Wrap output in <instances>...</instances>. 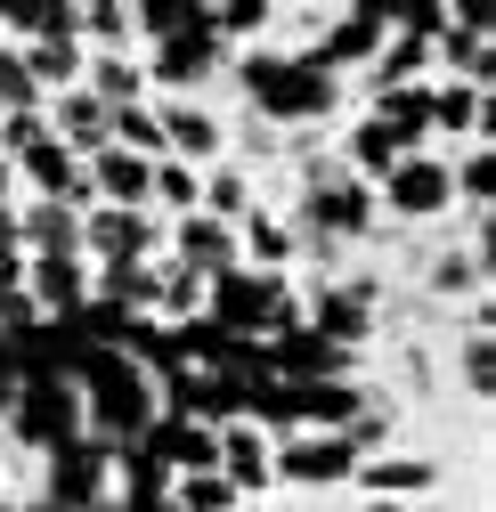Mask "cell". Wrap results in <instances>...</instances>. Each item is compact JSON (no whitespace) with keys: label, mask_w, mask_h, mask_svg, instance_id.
I'll return each instance as SVG.
<instances>
[{"label":"cell","mask_w":496,"mask_h":512,"mask_svg":"<svg viewBox=\"0 0 496 512\" xmlns=\"http://www.w3.org/2000/svg\"><path fill=\"white\" fill-rule=\"evenodd\" d=\"M456 374H464V391H472V399H488V391H496V334H464Z\"/></svg>","instance_id":"f546056e"},{"label":"cell","mask_w":496,"mask_h":512,"mask_svg":"<svg viewBox=\"0 0 496 512\" xmlns=\"http://www.w3.org/2000/svg\"><path fill=\"white\" fill-rule=\"evenodd\" d=\"M431 139H464L480 147L488 139V82H431Z\"/></svg>","instance_id":"2e32d148"},{"label":"cell","mask_w":496,"mask_h":512,"mask_svg":"<svg viewBox=\"0 0 496 512\" xmlns=\"http://www.w3.org/2000/svg\"><path fill=\"white\" fill-rule=\"evenodd\" d=\"M228 74H236L244 114H261L269 131H285V139H309L318 122H334V114L350 106L342 74H326L318 57H309V49H293V41H261V49L228 57Z\"/></svg>","instance_id":"6da1fadb"},{"label":"cell","mask_w":496,"mask_h":512,"mask_svg":"<svg viewBox=\"0 0 496 512\" xmlns=\"http://www.w3.org/2000/svg\"><path fill=\"white\" fill-rule=\"evenodd\" d=\"M0 512H9V496H0Z\"/></svg>","instance_id":"e575fe53"},{"label":"cell","mask_w":496,"mask_h":512,"mask_svg":"<svg viewBox=\"0 0 496 512\" xmlns=\"http://www.w3.org/2000/svg\"><path fill=\"white\" fill-rule=\"evenodd\" d=\"M155 122H163V155L171 163L212 171L228 155V122L212 114V98H155Z\"/></svg>","instance_id":"30bf717a"},{"label":"cell","mask_w":496,"mask_h":512,"mask_svg":"<svg viewBox=\"0 0 496 512\" xmlns=\"http://www.w3.org/2000/svg\"><path fill=\"white\" fill-rule=\"evenodd\" d=\"M41 114H49V139H57V147H74L82 163H90L98 147H114V114H106V106H98L82 82H74V90H57Z\"/></svg>","instance_id":"4fadbf2b"},{"label":"cell","mask_w":496,"mask_h":512,"mask_svg":"<svg viewBox=\"0 0 496 512\" xmlns=\"http://www.w3.org/2000/svg\"><path fill=\"white\" fill-rule=\"evenodd\" d=\"M90 512H114V496H106V504H90Z\"/></svg>","instance_id":"836d02e7"},{"label":"cell","mask_w":496,"mask_h":512,"mask_svg":"<svg viewBox=\"0 0 496 512\" xmlns=\"http://www.w3.org/2000/svg\"><path fill=\"white\" fill-rule=\"evenodd\" d=\"M358 472V447L342 431H293L285 447H269V480L285 488H350Z\"/></svg>","instance_id":"ba28073f"},{"label":"cell","mask_w":496,"mask_h":512,"mask_svg":"<svg viewBox=\"0 0 496 512\" xmlns=\"http://www.w3.org/2000/svg\"><path fill=\"white\" fill-rule=\"evenodd\" d=\"M269 374L277 382H358V350L293 326V334H269Z\"/></svg>","instance_id":"8fae6325"},{"label":"cell","mask_w":496,"mask_h":512,"mask_svg":"<svg viewBox=\"0 0 496 512\" xmlns=\"http://www.w3.org/2000/svg\"><path fill=\"white\" fill-rule=\"evenodd\" d=\"M82 439V391L74 374H25L9 391V447L17 456H57Z\"/></svg>","instance_id":"277c9868"},{"label":"cell","mask_w":496,"mask_h":512,"mask_svg":"<svg viewBox=\"0 0 496 512\" xmlns=\"http://www.w3.org/2000/svg\"><path fill=\"white\" fill-rule=\"evenodd\" d=\"M375 212L383 220H407V228H431V220H448L456 212V179H448V155H407L383 187H375Z\"/></svg>","instance_id":"5b68a950"},{"label":"cell","mask_w":496,"mask_h":512,"mask_svg":"<svg viewBox=\"0 0 496 512\" xmlns=\"http://www.w3.org/2000/svg\"><path fill=\"white\" fill-rule=\"evenodd\" d=\"M49 98L33 90V74H25V57L9 49V41H0V114H41Z\"/></svg>","instance_id":"f1b7e54d"},{"label":"cell","mask_w":496,"mask_h":512,"mask_svg":"<svg viewBox=\"0 0 496 512\" xmlns=\"http://www.w3.org/2000/svg\"><path fill=\"white\" fill-rule=\"evenodd\" d=\"M366 114H375L383 131H399V147H407V155H423V147H431V82L375 90V98H366Z\"/></svg>","instance_id":"ffe728a7"},{"label":"cell","mask_w":496,"mask_h":512,"mask_svg":"<svg viewBox=\"0 0 496 512\" xmlns=\"http://www.w3.org/2000/svg\"><path fill=\"white\" fill-rule=\"evenodd\" d=\"M0 212H17V171L0 163Z\"/></svg>","instance_id":"4dcf8cb0"},{"label":"cell","mask_w":496,"mask_h":512,"mask_svg":"<svg viewBox=\"0 0 496 512\" xmlns=\"http://www.w3.org/2000/svg\"><path fill=\"white\" fill-rule=\"evenodd\" d=\"M196 204H204V171L163 155V163H155V196H147V212H155V220H188Z\"/></svg>","instance_id":"484cf974"},{"label":"cell","mask_w":496,"mask_h":512,"mask_svg":"<svg viewBox=\"0 0 496 512\" xmlns=\"http://www.w3.org/2000/svg\"><path fill=\"white\" fill-rule=\"evenodd\" d=\"M383 33H391V9H375V0H350V9H326V33L309 41V57H318L326 74H366L375 66V49H383Z\"/></svg>","instance_id":"9c48e42d"},{"label":"cell","mask_w":496,"mask_h":512,"mask_svg":"<svg viewBox=\"0 0 496 512\" xmlns=\"http://www.w3.org/2000/svg\"><path fill=\"white\" fill-rule=\"evenodd\" d=\"M236 261L244 269H269V277H293V220L269 212V204H253L236 220Z\"/></svg>","instance_id":"d6986e66"},{"label":"cell","mask_w":496,"mask_h":512,"mask_svg":"<svg viewBox=\"0 0 496 512\" xmlns=\"http://www.w3.org/2000/svg\"><path fill=\"white\" fill-rule=\"evenodd\" d=\"M74 391H82V431H90L98 447H131V439H147V423L163 415L155 382L122 358V350H90V358L74 366Z\"/></svg>","instance_id":"7a4b0ae2"},{"label":"cell","mask_w":496,"mask_h":512,"mask_svg":"<svg viewBox=\"0 0 496 512\" xmlns=\"http://www.w3.org/2000/svg\"><path fill=\"white\" fill-rule=\"evenodd\" d=\"M25 301L41 317H74L90 301V261H25Z\"/></svg>","instance_id":"44dd1931"},{"label":"cell","mask_w":496,"mask_h":512,"mask_svg":"<svg viewBox=\"0 0 496 512\" xmlns=\"http://www.w3.org/2000/svg\"><path fill=\"white\" fill-rule=\"evenodd\" d=\"M244 512H285V504H244Z\"/></svg>","instance_id":"d6a6232c"},{"label":"cell","mask_w":496,"mask_h":512,"mask_svg":"<svg viewBox=\"0 0 496 512\" xmlns=\"http://www.w3.org/2000/svg\"><path fill=\"white\" fill-rule=\"evenodd\" d=\"M488 33H496L488 9H448V17H440V41H431V57H448V66H456L448 82H488V57H496Z\"/></svg>","instance_id":"5bb4252c"},{"label":"cell","mask_w":496,"mask_h":512,"mask_svg":"<svg viewBox=\"0 0 496 512\" xmlns=\"http://www.w3.org/2000/svg\"><path fill=\"white\" fill-rule=\"evenodd\" d=\"M375 277H334V285H309V301H301V326L309 334H326V342H342V350H366V334H375Z\"/></svg>","instance_id":"52a82bcc"},{"label":"cell","mask_w":496,"mask_h":512,"mask_svg":"<svg viewBox=\"0 0 496 512\" xmlns=\"http://www.w3.org/2000/svg\"><path fill=\"white\" fill-rule=\"evenodd\" d=\"M204 317L220 334H244V342H269V334H293L301 326V293L293 277H269V269H220L204 285Z\"/></svg>","instance_id":"3957f363"},{"label":"cell","mask_w":496,"mask_h":512,"mask_svg":"<svg viewBox=\"0 0 496 512\" xmlns=\"http://www.w3.org/2000/svg\"><path fill=\"white\" fill-rule=\"evenodd\" d=\"M147 447L171 464V480H179V472H220V431H204V423H188V415H155V423H147Z\"/></svg>","instance_id":"ac0fdd59"},{"label":"cell","mask_w":496,"mask_h":512,"mask_svg":"<svg viewBox=\"0 0 496 512\" xmlns=\"http://www.w3.org/2000/svg\"><path fill=\"white\" fill-rule=\"evenodd\" d=\"M17 57H25V74H33L41 98H57V90L82 82V41H25Z\"/></svg>","instance_id":"cb8c5ba5"},{"label":"cell","mask_w":496,"mask_h":512,"mask_svg":"<svg viewBox=\"0 0 496 512\" xmlns=\"http://www.w3.org/2000/svg\"><path fill=\"white\" fill-rule=\"evenodd\" d=\"M350 488H358L366 504H399V496H431V488H440V464H431V456H366V464L350 472Z\"/></svg>","instance_id":"9a60e30c"},{"label":"cell","mask_w":496,"mask_h":512,"mask_svg":"<svg viewBox=\"0 0 496 512\" xmlns=\"http://www.w3.org/2000/svg\"><path fill=\"white\" fill-rule=\"evenodd\" d=\"M220 480H228L244 504H253L261 488H277V480H269V439H261L253 423H228V431H220Z\"/></svg>","instance_id":"7402d4cb"},{"label":"cell","mask_w":496,"mask_h":512,"mask_svg":"<svg viewBox=\"0 0 496 512\" xmlns=\"http://www.w3.org/2000/svg\"><path fill=\"white\" fill-rule=\"evenodd\" d=\"M358 512H415V504H358Z\"/></svg>","instance_id":"1f68e13d"},{"label":"cell","mask_w":496,"mask_h":512,"mask_svg":"<svg viewBox=\"0 0 496 512\" xmlns=\"http://www.w3.org/2000/svg\"><path fill=\"white\" fill-rule=\"evenodd\" d=\"M171 504H179V512H244V496H236L220 472H179V480H171Z\"/></svg>","instance_id":"4316f807"},{"label":"cell","mask_w":496,"mask_h":512,"mask_svg":"<svg viewBox=\"0 0 496 512\" xmlns=\"http://www.w3.org/2000/svg\"><path fill=\"white\" fill-rule=\"evenodd\" d=\"M204 220H220V228H236L244 212H253V171L244 163H212L204 171V204H196Z\"/></svg>","instance_id":"d4e9b609"},{"label":"cell","mask_w":496,"mask_h":512,"mask_svg":"<svg viewBox=\"0 0 496 512\" xmlns=\"http://www.w3.org/2000/svg\"><path fill=\"white\" fill-rule=\"evenodd\" d=\"M114 147H122V155L163 163V122H155V98H139V106H122V114H114Z\"/></svg>","instance_id":"83f0119b"},{"label":"cell","mask_w":496,"mask_h":512,"mask_svg":"<svg viewBox=\"0 0 496 512\" xmlns=\"http://www.w3.org/2000/svg\"><path fill=\"white\" fill-rule=\"evenodd\" d=\"M334 155H342V171H350L358 187H383V179H391V171L407 163V147H399V131H383L375 114H358L350 131H342V147H334Z\"/></svg>","instance_id":"e0dca14e"},{"label":"cell","mask_w":496,"mask_h":512,"mask_svg":"<svg viewBox=\"0 0 496 512\" xmlns=\"http://www.w3.org/2000/svg\"><path fill=\"white\" fill-rule=\"evenodd\" d=\"M17 220V252H25V261H82V212L74 204H17L9 212Z\"/></svg>","instance_id":"7c38bea8"},{"label":"cell","mask_w":496,"mask_h":512,"mask_svg":"<svg viewBox=\"0 0 496 512\" xmlns=\"http://www.w3.org/2000/svg\"><path fill=\"white\" fill-rule=\"evenodd\" d=\"M33 496L57 504V512H90V504H106V496H114V447H98V439L82 431L74 447L41 456V488H33Z\"/></svg>","instance_id":"8992f818"},{"label":"cell","mask_w":496,"mask_h":512,"mask_svg":"<svg viewBox=\"0 0 496 512\" xmlns=\"http://www.w3.org/2000/svg\"><path fill=\"white\" fill-rule=\"evenodd\" d=\"M82 57H139V17L122 0H82Z\"/></svg>","instance_id":"603a6c76"}]
</instances>
